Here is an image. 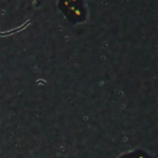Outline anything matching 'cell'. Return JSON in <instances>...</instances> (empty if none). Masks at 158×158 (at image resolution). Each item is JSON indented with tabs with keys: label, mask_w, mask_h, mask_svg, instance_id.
I'll return each instance as SVG.
<instances>
[{
	"label": "cell",
	"mask_w": 158,
	"mask_h": 158,
	"mask_svg": "<svg viewBox=\"0 0 158 158\" xmlns=\"http://www.w3.org/2000/svg\"><path fill=\"white\" fill-rule=\"evenodd\" d=\"M125 158H146V157H139V154H131V156H127V157H125Z\"/></svg>",
	"instance_id": "6da1fadb"
}]
</instances>
